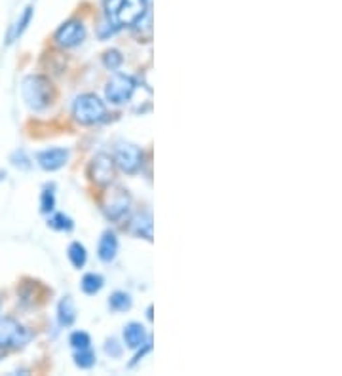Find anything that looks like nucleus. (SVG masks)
Wrapping results in <instances>:
<instances>
[{
    "mask_svg": "<svg viewBox=\"0 0 342 376\" xmlns=\"http://www.w3.org/2000/svg\"><path fill=\"white\" fill-rule=\"evenodd\" d=\"M116 253H118V238L114 232H105L101 239H99L97 245V257L103 260V263H112L116 258Z\"/></svg>",
    "mask_w": 342,
    "mask_h": 376,
    "instance_id": "nucleus-12",
    "label": "nucleus"
},
{
    "mask_svg": "<svg viewBox=\"0 0 342 376\" xmlns=\"http://www.w3.org/2000/svg\"><path fill=\"white\" fill-rule=\"evenodd\" d=\"M109 306L111 310L114 312H125L132 308V297L128 293H122V291H116L112 293L111 298H109Z\"/></svg>",
    "mask_w": 342,
    "mask_h": 376,
    "instance_id": "nucleus-17",
    "label": "nucleus"
},
{
    "mask_svg": "<svg viewBox=\"0 0 342 376\" xmlns=\"http://www.w3.org/2000/svg\"><path fill=\"white\" fill-rule=\"evenodd\" d=\"M114 164L124 173H135L143 165V152L132 143H120L114 151Z\"/></svg>",
    "mask_w": 342,
    "mask_h": 376,
    "instance_id": "nucleus-7",
    "label": "nucleus"
},
{
    "mask_svg": "<svg viewBox=\"0 0 342 376\" xmlns=\"http://www.w3.org/2000/svg\"><path fill=\"white\" fill-rule=\"evenodd\" d=\"M2 357H4V348L0 346V359H2Z\"/></svg>",
    "mask_w": 342,
    "mask_h": 376,
    "instance_id": "nucleus-26",
    "label": "nucleus"
},
{
    "mask_svg": "<svg viewBox=\"0 0 342 376\" xmlns=\"http://www.w3.org/2000/svg\"><path fill=\"white\" fill-rule=\"evenodd\" d=\"M145 2H146V4H149V2H152V0H145Z\"/></svg>",
    "mask_w": 342,
    "mask_h": 376,
    "instance_id": "nucleus-27",
    "label": "nucleus"
},
{
    "mask_svg": "<svg viewBox=\"0 0 342 376\" xmlns=\"http://www.w3.org/2000/svg\"><path fill=\"white\" fill-rule=\"evenodd\" d=\"M103 285H105V279L103 276H99V274H86L82 277V291H84L86 295H97L99 291L103 289Z\"/></svg>",
    "mask_w": 342,
    "mask_h": 376,
    "instance_id": "nucleus-15",
    "label": "nucleus"
},
{
    "mask_svg": "<svg viewBox=\"0 0 342 376\" xmlns=\"http://www.w3.org/2000/svg\"><path fill=\"white\" fill-rule=\"evenodd\" d=\"M69 260L73 263L74 268H82L88 260V253H86V247L78 242H73L69 245Z\"/></svg>",
    "mask_w": 342,
    "mask_h": 376,
    "instance_id": "nucleus-18",
    "label": "nucleus"
},
{
    "mask_svg": "<svg viewBox=\"0 0 342 376\" xmlns=\"http://www.w3.org/2000/svg\"><path fill=\"white\" fill-rule=\"evenodd\" d=\"M105 351L112 357H120V356H122V346H120V344L116 342V340H109V342H107V346H105Z\"/></svg>",
    "mask_w": 342,
    "mask_h": 376,
    "instance_id": "nucleus-24",
    "label": "nucleus"
},
{
    "mask_svg": "<svg viewBox=\"0 0 342 376\" xmlns=\"http://www.w3.org/2000/svg\"><path fill=\"white\" fill-rule=\"evenodd\" d=\"M86 39V29L82 21H67L65 25L60 27V31L55 33V42L63 48L78 46L80 42Z\"/></svg>",
    "mask_w": 342,
    "mask_h": 376,
    "instance_id": "nucleus-8",
    "label": "nucleus"
},
{
    "mask_svg": "<svg viewBox=\"0 0 342 376\" xmlns=\"http://www.w3.org/2000/svg\"><path fill=\"white\" fill-rule=\"evenodd\" d=\"M146 13V2L145 0H122L118 10L114 13V25H125L132 27L137 25L139 21L143 20V15Z\"/></svg>",
    "mask_w": 342,
    "mask_h": 376,
    "instance_id": "nucleus-5",
    "label": "nucleus"
},
{
    "mask_svg": "<svg viewBox=\"0 0 342 376\" xmlns=\"http://www.w3.org/2000/svg\"><path fill=\"white\" fill-rule=\"evenodd\" d=\"M120 2L122 0H105V10H107V15H109V20L112 21V18H114V13H116V10H118ZM114 23V21H112Z\"/></svg>",
    "mask_w": 342,
    "mask_h": 376,
    "instance_id": "nucleus-25",
    "label": "nucleus"
},
{
    "mask_svg": "<svg viewBox=\"0 0 342 376\" xmlns=\"http://www.w3.org/2000/svg\"><path fill=\"white\" fill-rule=\"evenodd\" d=\"M71 346L74 350H84V348H92V338L84 330H76L71 335Z\"/></svg>",
    "mask_w": 342,
    "mask_h": 376,
    "instance_id": "nucleus-21",
    "label": "nucleus"
},
{
    "mask_svg": "<svg viewBox=\"0 0 342 376\" xmlns=\"http://www.w3.org/2000/svg\"><path fill=\"white\" fill-rule=\"evenodd\" d=\"M128 209H130V196H128V192L118 190L105 205V215L111 221H120L128 213Z\"/></svg>",
    "mask_w": 342,
    "mask_h": 376,
    "instance_id": "nucleus-11",
    "label": "nucleus"
},
{
    "mask_svg": "<svg viewBox=\"0 0 342 376\" xmlns=\"http://www.w3.org/2000/svg\"><path fill=\"white\" fill-rule=\"evenodd\" d=\"M135 90L137 82L130 74H114L107 84L105 95L112 105H125L128 101H132Z\"/></svg>",
    "mask_w": 342,
    "mask_h": 376,
    "instance_id": "nucleus-3",
    "label": "nucleus"
},
{
    "mask_svg": "<svg viewBox=\"0 0 342 376\" xmlns=\"http://www.w3.org/2000/svg\"><path fill=\"white\" fill-rule=\"evenodd\" d=\"M122 61H124V57H122V53H120L118 50H109V52H105V55H103V63H105L107 69H111V71H116V69L122 65Z\"/></svg>",
    "mask_w": 342,
    "mask_h": 376,
    "instance_id": "nucleus-22",
    "label": "nucleus"
},
{
    "mask_svg": "<svg viewBox=\"0 0 342 376\" xmlns=\"http://www.w3.org/2000/svg\"><path fill=\"white\" fill-rule=\"evenodd\" d=\"M114 169H116V164L111 154L99 152L93 156L92 164H90V177L95 185L107 186L111 185L112 179H114Z\"/></svg>",
    "mask_w": 342,
    "mask_h": 376,
    "instance_id": "nucleus-6",
    "label": "nucleus"
},
{
    "mask_svg": "<svg viewBox=\"0 0 342 376\" xmlns=\"http://www.w3.org/2000/svg\"><path fill=\"white\" fill-rule=\"evenodd\" d=\"M69 160V151L67 148H48V151L39 152L36 162L44 172H55L61 169Z\"/></svg>",
    "mask_w": 342,
    "mask_h": 376,
    "instance_id": "nucleus-9",
    "label": "nucleus"
},
{
    "mask_svg": "<svg viewBox=\"0 0 342 376\" xmlns=\"http://www.w3.org/2000/svg\"><path fill=\"white\" fill-rule=\"evenodd\" d=\"M31 18H33V6H27L23 15H21L20 20L15 21V25L12 27V31H10V34H8V42H13L15 39H20L21 34H23V31L27 29V25L31 23Z\"/></svg>",
    "mask_w": 342,
    "mask_h": 376,
    "instance_id": "nucleus-16",
    "label": "nucleus"
},
{
    "mask_svg": "<svg viewBox=\"0 0 342 376\" xmlns=\"http://www.w3.org/2000/svg\"><path fill=\"white\" fill-rule=\"evenodd\" d=\"M74 363L80 369H92L95 365V354H93L92 348H84V350H76L74 354Z\"/></svg>",
    "mask_w": 342,
    "mask_h": 376,
    "instance_id": "nucleus-20",
    "label": "nucleus"
},
{
    "mask_svg": "<svg viewBox=\"0 0 342 376\" xmlns=\"http://www.w3.org/2000/svg\"><path fill=\"white\" fill-rule=\"evenodd\" d=\"M124 342L128 348L139 350V348H143L146 342H151V338H149L145 327L141 323H128L124 327Z\"/></svg>",
    "mask_w": 342,
    "mask_h": 376,
    "instance_id": "nucleus-10",
    "label": "nucleus"
},
{
    "mask_svg": "<svg viewBox=\"0 0 342 376\" xmlns=\"http://www.w3.org/2000/svg\"><path fill=\"white\" fill-rule=\"evenodd\" d=\"M73 116L82 125H93L107 118V106L93 93H84L76 97L73 105Z\"/></svg>",
    "mask_w": 342,
    "mask_h": 376,
    "instance_id": "nucleus-2",
    "label": "nucleus"
},
{
    "mask_svg": "<svg viewBox=\"0 0 342 376\" xmlns=\"http://www.w3.org/2000/svg\"><path fill=\"white\" fill-rule=\"evenodd\" d=\"M40 207H42V213H52L53 207H55V196H53L52 190L42 192V200H40Z\"/></svg>",
    "mask_w": 342,
    "mask_h": 376,
    "instance_id": "nucleus-23",
    "label": "nucleus"
},
{
    "mask_svg": "<svg viewBox=\"0 0 342 376\" xmlns=\"http://www.w3.org/2000/svg\"><path fill=\"white\" fill-rule=\"evenodd\" d=\"M57 319H60L61 327H71L76 321V310H74L73 300L65 297L57 306Z\"/></svg>",
    "mask_w": 342,
    "mask_h": 376,
    "instance_id": "nucleus-14",
    "label": "nucleus"
},
{
    "mask_svg": "<svg viewBox=\"0 0 342 376\" xmlns=\"http://www.w3.org/2000/svg\"><path fill=\"white\" fill-rule=\"evenodd\" d=\"M133 234L152 242V217L149 213H141L132 221Z\"/></svg>",
    "mask_w": 342,
    "mask_h": 376,
    "instance_id": "nucleus-13",
    "label": "nucleus"
},
{
    "mask_svg": "<svg viewBox=\"0 0 342 376\" xmlns=\"http://www.w3.org/2000/svg\"><path fill=\"white\" fill-rule=\"evenodd\" d=\"M21 95L31 111H44L52 105L55 90H53L50 78L42 76V74H31L21 84Z\"/></svg>",
    "mask_w": 342,
    "mask_h": 376,
    "instance_id": "nucleus-1",
    "label": "nucleus"
},
{
    "mask_svg": "<svg viewBox=\"0 0 342 376\" xmlns=\"http://www.w3.org/2000/svg\"><path fill=\"white\" fill-rule=\"evenodd\" d=\"M48 226L53 228V230L69 232L74 228V223H73V218L67 217L65 213H55V215L48 221Z\"/></svg>",
    "mask_w": 342,
    "mask_h": 376,
    "instance_id": "nucleus-19",
    "label": "nucleus"
},
{
    "mask_svg": "<svg viewBox=\"0 0 342 376\" xmlns=\"http://www.w3.org/2000/svg\"><path fill=\"white\" fill-rule=\"evenodd\" d=\"M31 330L23 327L13 317L0 319V346L2 348H21L31 340Z\"/></svg>",
    "mask_w": 342,
    "mask_h": 376,
    "instance_id": "nucleus-4",
    "label": "nucleus"
}]
</instances>
